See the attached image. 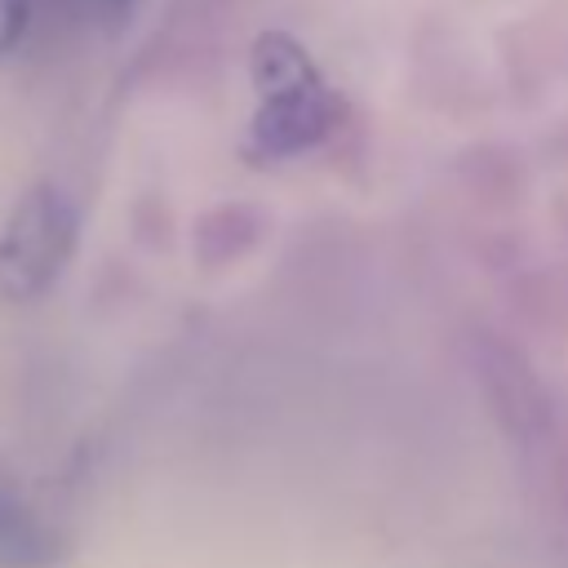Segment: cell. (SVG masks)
Segmentation results:
<instances>
[{"instance_id":"obj_5","label":"cell","mask_w":568,"mask_h":568,"mask_svg":"<svg viewBox=\"0 0 568 568\" xmlns=\"http://www.w3.org/2000/svg\"><path fill=\"white\" fill-rule=\"evenodd\" d=\"M106 9H111V18H124L133 9V0H106Z\"/></svg>"},{"instance_id":"obj_3","label":"cell","mask_w":568,"mask_h":568,"mask_svg":"<svg viewBox=\"0 0 568 568\" xmlns=\"http://www.w3.org/2000/svg\"><path fill=\"white\" fill-rule=\"evenodd\" d=\"M58 559H62L58 532L0 475V568H53Z\"/></svg>"},{"instance_id":"obj_4","label":"cell","mask_w":568,"mask_h":568,"mask_svg":"<svg viewBox=\"0 0 568 568\" xmlns=\"http://www.w3.org/2000/svg\"><path fill=\"white\" fill-rule=\"evenodd\" d=\"M27 31V0H0V53H9Z\"/></svg>"},{"instance_id":"obj_2","label":"cell","mask_w":568,"mask_h":568,"mask_svg":"<svg viewBox=\"0 0 568 568\" xmlns=\"http://www.w3.org/2000/svg\"><path fill=\"white\" fill-rule=\"evenodd\" d=\"M71 240H75L71 200L49 182L31 186L9 209L4 231H0V297L4 302L40 297L58 280L71 253Z\"/></svg>"},{"instance_id":"obj_1","label":"cell","mask_w":568,"mask_h":568,"mask_svg":"<svg viewBox=\"0 0 568 568\" xmlns=\"http://www.w3.org/2000/svg\"><path fill=\"white\" fill-rule=\"evenodd\" d=\"M253 84H257V115L253 142L266 155H293L315 146L337 124V98L311 67L306 49L288 36L271 31L253 44Z\"/></svg>"}]
</instances>
